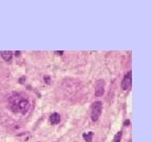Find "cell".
<instances>
[{
  "instance_id": "cell-5",
  "label": "cell",
  "mask_w": 152,
  "mask_h": 142,
  "mask_svg": "<svg viewBox=\"0 0 152 142\" xmlns=\"http://www.w3.org/2000/svg\"><path fill=\"white\" fill-rule=\"evenodd\" d=\"M0 55H1V57L3 58V60L6 61V62L11 61L12 57H13V53H12L11 51H4V52H1V53H0Z\"/></svg>"
},
{
  "instance_id": "cell-9",
  "label": "cell",
  "mask_w": 152,
  "mask_h": 142,
  "mask_svg": "<svg viewBox=\"0 0 152 142\" xmlns=\"http://www.w3.org/2000/svg\"><path fill=\"white\" fill-rule=\"evenodd\" d=\"M45 80H46V82L48 83V84H50V83H51V78L49 77V76H45Z\"/></svg>"
},
{
  "instance_id": "cell-7",
  "label": "cell",
  "mask_w": 152,
  "mask_h": 142,
  "mask_svg": "<svg viewBox=\"0 0 152 142\" xmlns=\"http://www.w3.org/2000/svg\"><path fill=\"white\" fill-rule=\"evenodd\" d=\"M82 137H84V139L87 142H91L92 141V137H93V133H92V132H89L88 134H84V135H82Z\"/></svg>"
},
{
  "instance_id": "cell-12",
  "label": "cell",
  "mask_w": 152,
  "mask_h": 142,
  "mask_svg": "<svg viewBox=\"0 0 152 142\" xmlns=\"http://www.w3.org/2000/svg\"><path fill=\"white\" fill-rule=\"evenodd\" d=\"M20 55V52H16V56H19Z\"/></svg>"
},
{
  "instance_id": "cell-6",
  "label": "cell",
  "mask_w": 152,
  "mask_h": 142,
  "mask_svg": "<svg viewBox=\"0 0 152 142\" xmlns=\"http://www.w3.org/2000/svg\"><path fill=\"white\" fill-rule=\"evenodd\" d=\"M50 122L52 124H58L60 122V116L57 113H53L50 116Z\"/></svg>"
},
{
  "instance_id": "cell-4",
  "label": "cell",
  "mask_w": 152,
  "mask_h": 142,
  "mask_svg": "<svg viewBox=\"0 0 152 142\" xmlns=\"http://www.w3.org/2000/svg\"><path fill=\"white\" fill-rule=\"evenodd\" d=\"M105 93V81L104 80H98L96 82V86H95V95L97 97H101Z\"/></svg>"
},
{
  "instance_id": "cell-10",
  "label": "cell",
  "mask_w": 152,
  "mask_h": 142,
  "mask_svg": "<svg viewBox=\"0 0 152 142\" xmlns=\"http://www.w3.org/2000/svg\"><path fill=\"white\" fill-rule=\"evenodd\" d=\"M55 54H56V55H59V56H61V55L63 54V52H62V51H59V52H58V51H57V52H55Z\"/></svg>"
},
{
  "instance_id": "cell-11",
  "label": "cell",
  "mask_w": 152,
  "mask_h": 142,
  "mask_svg": "<svg viewBox=\"0 0 152 142\" xmlns=\"http://www.w3.org/2000/svg\"><path fill=\"white\" fill-rule=\"evenodd\" d=\"M129 123H130L129 120H126V121H125V125H129Z\"/></svg>"
},
{
  "instance_id": "cell-1",
  "label": "cell",
  "mask_w": 152,
  "mask_h": 142,
  "mask_svg": "<svg viewBox=\"0 0 152 142\" xmlns=\"http://www.w3.org/2000/svg\"><path fill=\"white\" fill-rule=\"evenodd\" d=\"M9 104L11 109L14 113H20V114H25L30 109V102L28 98L23 96L22 94L14 93L9 98Z\"/></svg>"
},
{
  "instance_id": "cell-8",
  "label": "cell",
  "mask_w": 152,
  "mask_h": 142,
  "mask_svg": "<svg viewBox=\"0 0 152 142\" xmlns=\"http://www.w3.org/2000/svg\"><path fill=\"white\" fill-rule=\"evenodd\" d=\"M122 132H118V133L115 135V137H114V142H121V140H122Z\"/></svg>"
},
{
  "instance_id": "cell-3",
  "label": "cell",
  "mask_w": 152,
  "mask_h": 142,
  "mask_svg": "<svg viewBox=\"0 0 152 142\" xmlns=\"http://www.w3.org/2000/svg\"><path fill=\"white\" fill-rule=\"evenodd\" d=\"M132 85V73L128 72L126 75H125L124 79H122V87L124 90H130Z\"/></svg>"
},
{
  "instance_id": "cell-2",
  "label": "cell",
  "mask_w": 152,
  "mask_h": 142,
  "mask_svg": "<svg viewBox=\"0 0 152 142\" xmlns=\"http://www.w3.org/2000/svg\"><path fill=\"white\" fill-rule=\"evenodd\" d=\"M101 111H102V104L101 102L96 101L92 104L91 106V119L94 122H96L99 119L100 115H101Z\"/></svg>"
}]
</instances>
